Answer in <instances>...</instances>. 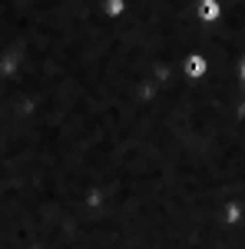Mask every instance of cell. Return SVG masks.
I'll return each mask as SVG.
<instances>
[{
	"mask_svg": "<svg viewBox=\"0 0 245 249\" xmlns=\"http://www.w3.org/2000/svg\"><path fill=\"white\" fill-rule=\"evenodd\" d=\"M189 73L199 77V73H202V60H189Z\"/></svg>",
	"mask_w": 245,
	"mask_h": 249,
	"instance_id": "cell-1",
	"label": "cell"
},
{
	"mask_svg": "<svg viewBox=\"0 0 245 249\" xmlns=\"http://www.w3.org/2000/svg\"><path fill=\"white\" fill-rule=\"evenodd\" d=\"M202 14H206V20H212V14H215V3H209V0H206V3H202Z\"/></svg>",
	"mask_w": 245,
	"mask_h": 249,
	"instance_id": "cell-2",
	"label": "cell"
}]
</instances>
